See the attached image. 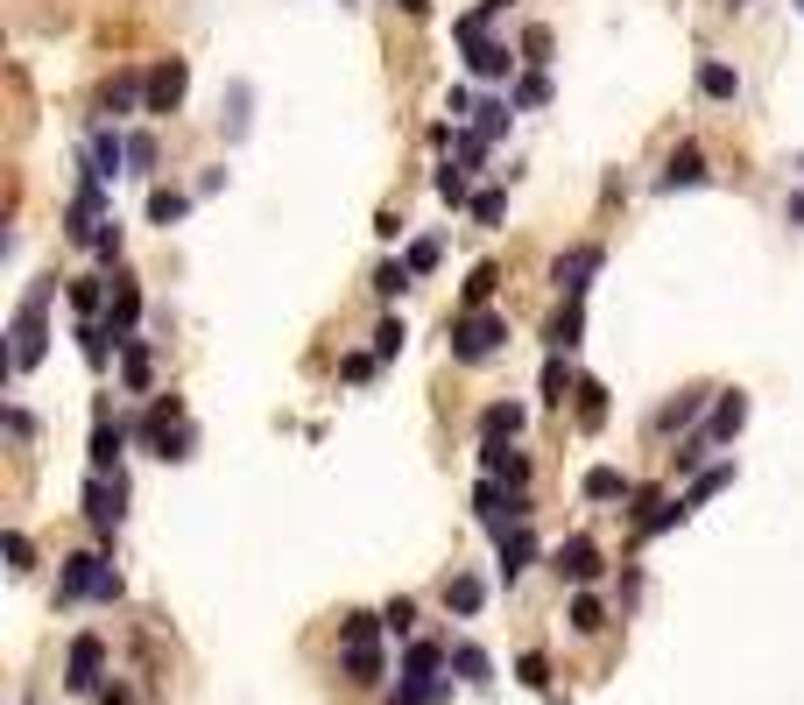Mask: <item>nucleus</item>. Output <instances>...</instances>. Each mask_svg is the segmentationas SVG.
<instances>
[{
    "mask_svg": "<svg viewBox=\"0 0 804 705\" xmlns=\"http://www.w3.org/2000/svg\"><path fill=\"white\" fill-rule=\"evenodd\" d=\"M78 339H85V360H93V367H107V325H78Z\"/></svg>",
    "mask_w": 804,
    "mask_h": 705,
    "instance_id": "nucleus-40",
    "label": "nucleus"
},
{
    "mask_svg": "<svg viewBox=\"0 0 804 705\" xmlns=\"http://www.w3.org/2000/svg\"><path fill=\"white\" fill-rule=\"evenodd\" d=\"M480 430H487L495 445H501V438H515V430H523V410H515V402H495V410L480 416Z\"/></svg>",
    "mask_w": 804,
    "mask_h": 705,
    "instance_id": "nucleus-28",
    "label": "nucleus"
},
{
    "mask_svg": "<svg viewBox=\"0 0 804 705\" xmlns=\"http://www.w3.org/2000/svg\"><path fill=\"white\" fill-rule=\"evenodd\" d=\"M402 339H410V332H402V318H381V332H375V360H395V353H402Z\"/></svg>",
    "mask_w": 804,
    "mask_h": 705,
    "instance_id": "nucleus-37",
    "label": "nucleus"
},
{
    "mask_svg": "<svg viewBox=\"0 0 804 705\" xmlns=\"http://www.w3.org/2000/svg\"><path fill=\"white\" fill-rule=\"evenodd\" d=\"M121 445H127V430L113 424V416H99V424H93V473H113V466H121Z\"/></svg>",
    "mask_w": 804,
    "mask_h": 705,
    "instance_id": "nucleus-14",
    "label": "nucleus"
},
{
    "mask_svg": "<svg viewBox=\"0 0 804 705\" xmlns=\"http://www.w3.org/2000/svg\"><path fill=\"white\" fill-rule=\"evenodd\" d=\"M134 99H148V78H134V71H121V78H113L107 93H99V107H107V113H127Z\"/></svg>",
    "mask_w": 804,
    "mask_h": 705,
    "instance_id": "nucleus-22",
    "label": "nucleus"
},
{
    "mask_svg": "<svg viewBox=\"0 0 804 705\" xmlns=\"http://www.w3.org/2000/svg\"><path fill=\"white\" fill-rule=\"evenodd\" d=\"M438 198L444 205H473L466 198V170H459V162H444V170H438Z\"/></svg>",
    "mask_w": 804,
    "mask_h": 705,
    "instance_id": "nucleus-35",
    "label": "nucleus"
},
{
    "mask_svg": "<svg viewBox=\"0 0 804 705\" xmlns=\"http://www.w3.org/2000/svg\"><path fill=\"white\" fill-rule=\"evenodd\" d=\"M621 494H629V473H614V466L586 473V501H621Z\"/></svg>",
    "mask_w": 804,
    "mask_h": 705,
    "instance_id": "nucleus-26",
    "label": "nucleus"
},
{
    "mask_svg": "<svg viewBox=\"0 0 804 705\" xmlns=\"http://www.w3.org/2000/svg\"><path fill=\"white\" fill-rule=\"evenodd\" d=\"M121 381L127 388H148V347H142V339H127V347H121Z\"/></svg>",
    "mask_w": 804,
    "mask_h": 705,
    "instance_id": "nucleus-31",
    "label": "nucleus"
},
{
    "mask_svg": "<svg viewBox=\"0 0 804 705\" xmlns=\"http://www.w3.org/2000/svg\"><path fill=\"white\" fill-rule=\"evenodd\" d=\"M57 599H121V572H113L99 550H78V558H64Z\"/></svg>",
    "mask_w": 804,
    "mask_h": 705,
    "instance_id": "nucleus-2",
    "label": "nucleus"
},
{
    "mask_svg": "<svg viewBox=\"0 0 804 705\" xmlns=\"http://www.w3.org/2000/svg\"><path fill=\"white\" fill-rule=\"evenodd\" d=\"M42 311H50V282H36V290L22 296V311H14V353H8L14 374H28L42 360V339H50L42 332Z\"/></svg>",
    "mask_w": 804,
    "mask_h": 705,
    "instance_id": "nucleus-3",
    "label": "nucleus"
},
{
    "mask_svg": "<svg viewBox=\"0 0 804 705\" xmlns=\"http://www.w3.org/2000/svg\"><path fill=\"white\" fill-rule=\"evenodd\" d=\"M480 599H487V586H480L473 572H452V579H444V607H452V613H480Z\"/></svg>",
    "mask_w": 804,
    "mask_h": 705,
    "instance_id": "nucleus-19",
    "label": "nucleus"
},
{
    "mask_svg": "<svg viewBox=\"0 0 804 705\" xmlns=\"http://www.w3.org/2000/svg\"><path fill=\"white\" fill-rule=\"evenodd\" d=\"M339 670H346V684H381V613H346V628H339Z\"/></svg>",
    "mask_w": 804,
    "mask_h": 705,
    "instance_id": "nucleus-1",
    "label": "nucleus"
},
{
    "mask_svg": "<svg viewBox=\"0 0 804 705\" xmlns=\"http://www.w3.org/2000/svg\"><path fill=\"white\" fill-rule=\"evenodd\" d=\"M127 162L134 170H156V142H148V134H127Z\"/></svg>",
    "mask_w": 804,
    "mask_h": 705,
    "instance_id": "nucleus-45",
    "label": "nucleus"
},
{
    "mask_svg": "<svg viewBox=\"0 0 804 705\" xmlns=\"http://www.w3.org/2000/svg\"><path fill=\"white\" fill-rule=\"evenodd\" d=\"M698 93H706V99H734V93H741V78L720 64V57H712V64H698Z\"/></svg>",
    "mask_w": 804,
    "mask_h": 705,
    "instance_id": "nucleus-23",
    "label": "nucleus"
},
{
    "mask_svg": "<svg viewBox=\"0 0 804 705\" xmlns=\"http://www.w3.org/2000/svg\"><path fill=\"white\" fill-rule=\"evenodd\" d=\"M698 402H706V396H678V402H670V410L657 416V430H678V424H692V416H698Z\"/></svg>",
    "mask_w": 804,
    "mask_h": 705,
    "instance_id": "nucleus-39",
    "label": "nucleus"
},
{
    "mask_svg": "<svg viewBox=\"0 0 804 705\" xmlns=\"http://www.w3.org/2000/svg\"><path fill=\"white\" fill-rule=\"evenodd\" d=\"M99 670H107V642L78 635V642H71V656H64V684H71V692H99Z\"/></svg>",
    "mask_w": 804,
    "mask_h": 705,
    "instance_id": "nucleus-7",
    "label": "nucleus"
},
{
    "mask_svg": "<svg viewBox=\"0 0 804 705\" xmlns=\"http://www.w3.org/2000/svg\"><path fill=\"white\" fill-rule=\"evenodd\" d=\"M523 57H529V64H544V57H550V28H544V22L523 28Z\"/></svg>",
    "mask_w": 804,
    "mask_h": 705,
    "instance_id": "nucleus-43",
    "label": "nucleus"
},
{
    "mask_svg": "<svg viewBox=\"0 0 804 705\" xmlns=\"http://www.w3.org/2000/svg\"><path fill=\"white\" fill-rule=\"evenodd\" d=\"M71 304H78V311H85V325H107V318H99V311H107V304H113V296H107V290H99V276H85V282H71Z\"/></svg>",
    "mask_w": 804,
    "mask_h": 705,
    "instance_id": "nucleus-25",
    "label": "nucleus"
},
{
    "mask_svg": "<svg viewBox=\"0 0 804 705\" xmlns=\"http://www.w3.org/2000/svg\"><path fill=\"white\" fill-rule=\"evenodd\" d=\"M466 64H473V78H509V42H466Z\"/></svg>",
    "mask_w": 804,
    "mask_h": 705,
    "instance_id": "nucleus-16",
    "label": "nucleus"
},
{
    "mask_svg": "<svg viewBox=\"0 0 804 705\" xmlns=\"http://www.w3.org/2000/svg\"><path fill=\"white\" fill-rule=\"evenodd\" d=\"M375 290H381V296L410 290V262H381V268H375Z\"/></svg>",
    "mask_w": 804,
    "mask_h": 705,
    "instance_id": "nucleus-38",
    "label": "nucleus"
},
{
    "mask_svg": "<svg viewBox=\"0 0 804 705\" xmlns=\"http://www.w3.org/2000/svg\"><path fill=\"white\" fill-rule=\"evenodd\" d=\"M797 8H804V0H797Z\"/></svg>",
    "mask_w": 804,
    "mask_h": 705,
    "instance_id": "nucleus-53",
    "label": "nucleus"
},
{
    "mask_svg": "<svg viewBox=\"0 0 804 705\" xmlns=\"http://www.w3.org/2000/svg\"><path fill=\"white\" fill-rule=\"evenodd\" d=\"M452 670H459L466 684H495V664H487L480 642H459V649H452Z\"/></svg>",
    "mask_w": 804,
    "mask_h": 705,
    "instance_id": "nucleus-21",
    "label": "nucleus"
},
{
    "mask_svg": "<svg viewBox=\"0 0 804 705\" xmlns=\"http://www.w3.org/2000/svg\"><path fill=\"white\" fill-rule=\"evenodd\" d=\"M184 85H191L184 57H162V64L148 71V113H176L184 107Z\"/></svg>",
    "mask_w": 804,
    "mask_h": 705,
    "instance_id": "nucleus-8",
    "label": "nucleus"
},
{
    "mask_svg": "<svg viewBox=\"0 0 804 705\" xmlns=\"http://www.w3.org/2000/svg\"><path fill=\"white\" fill-rule=\"evenodd\" d=\"M509 107H515V99H480V107H473V134H480V142H495V134L509 127Z\"/></svg>",
    "mask_w": 804,
    "mask_h": 705,
    "instance_id": "nucleus-24",
    "label": "nucleus"
},
{
    "mask_svg": "<svg viewBox=\"0 0 804 705\" xmlns=\"http://www.w3.org/2000/svg\"><path fill=\"white\" fill-rule=\"evenodd\" d=\"M495 282H501V268H495V262H480V268H473V276H466V311H487Z\"/></svg>",
    "mask_w": 804,
    "mask_h": 705,
    "instance_id": "nucleus-30",
    "label": "nucleus"
},
{
    "mask_svg": "<svg viewBox=\"0 0 804 705\" xmlns=\"http://www.w3.org/2000/svg\"><path fill=\"white\" fill-rule=\"evenodd\" d=\"M558 579H572V586H593V579H600V550H593V536H564V544H558Z\"/></svg>",
    "mask_w": 804,
    "mask_h": 705,
    "instance_id": "nucleus-10",
    "label": "nucleus"
},
{
    "mask_svg": "<svg viewBox=\"0 0 804 705\" xmlns=\"http://www.w3.org/2000/svg\"><path fill=\"white\" fill-rule=\"evenodd\" d=\"M480 466H487V479H509V487H523V479H529V459H515L509 445H495V438L480 445Z\"/></svg>",
    "mask_w": 804,
    "mask_h": 705,
    "instance_id": "nucleus-15",
    "label": "nucleus"
},
{
    "mask_svg": "<svg viewBox=\"0 0 804 705\" xmlns=\"http://www.w3.org/2000/svg\"><path fill=\"white\" fill-rule=\"evenodd\" d=\"M578 332H586V311H578V296H564V311L550 318V347L572 353V347H578Z\"/></svg>",
    "mask_w": 804,
    "mask_h": 705,
    "instance_id": "nucleus-20",
    "label": "nucleus"
},
{
    "mask_svg": "<svg viewBox=\"0 0 804 705\" xmlns=\"http://www.w3.org/2000/svg\"><path fill=\"white\" fill-rule=\"evenodd\" d=\"M121 162H127V142L113 127H99L93 148H85V170H93V177H121Z\"/></svg>",
    "mask_w": 804,
    "mask_h": 705,
    "instance_id": "nucleus-12",
    "label": "nucleus"
},
{
    "mask_svg": "<svg viewBox=\"0 0 804 705\" xmlns=\"http://www.w3.org/2000/svg\"><path fill=\"white\" fill-rule=\"evenodd\" d=\"M501 339H509V318H495V311H466V318L452 325V360L480 367V360L501 353Z\"/></svg>",
    "mask_w": 804,
    "mask_h": 705,
    "instance_id": "nucleus-5",
    "label": "nucleus"
},
{
    "mask_svg": "<svg viewBox=\"0 0 804 705\" xmlns=\"http://www.w3.org/2000/svg\"><path fill=\"white\" fill-rule=\"evenodd\" d=\"M791 227H804V191H797V198H791Z\"/></svg>",
    "mask_w": 804,
    "mask_h": 705,
    "instance_id": "nucleus-51",
    "label": "nucleus"
},
{
    "mask_svg": "<svg viewBox=\"0 0 804 705\" xmlns=\"http://www.w3.org/2000/svg\"><path fill=\"white\" fill-rule=\"evenodd\" d=\"M564 388H578V381H572V367H564L558 353H550V360H544V396H550V402H564Z\"/></svg>",
    "mask_w": 804,
    "mask_h": 705,
    "instance_id": "nucleus-36",
    "label": "nucleus"
},
{
    "mask_svg": "<svg viewBox=\"0 0 804 705\" xmlns=\"http://www.w3.org/2000/svg\"><path fill=\"white\" fill-rule=\"evenodd\" d=\"M501 212H509V198H501V191H480V198H473V219H480V227H495Z\"/></svg>",
    "mask_w": 804,
    "mask_h": 705,
    "instance_id": "nucleus-42",
    "label": "nucleus"
},
{
    "mask_svg": "<svg viewBox=\"0 0 804 705\" xmlns=\"http://www.w3.org/2000/svg\"><path fill=\"white\" fill-rule=\"evenodd\" d=\"M184 212H191L184 191H148V219H156V227H176Z\"/></svg>",
    "mask_w": 804,
    "mask_h": 705,
    "instance_id": "nucleus-27",
    "label": "nucleus"
},
{
    "mask_svg": "<svg viewBox=\"0 0 804 705\" xmlns=\"http://www.w3.org/2000/svg\"><path fill=\"white\" fill-rule=\"evenodd\" d=\"M600 268V247H572V254H558V268H550V282H558L564 296H586V276Z\"/></svg>",
    "mask_w": 804,
    "mask_h": 705,
    "instance_id": "nucleus-11",
    "label": "nucleus"
},
{
    "mask_svg": "<svg viewBox=\"0 0 804 705\" xmlns=\"http://www.w3.org/2000/svg\"><path fill=\"white\" fill-rule=\"evenodd\" d=\"M727 479H734V466H706V473L692 479V494H684V508H698V501H706V494H720Z\"/></svg>",
    "mask_w": 804,
    "mask_h": 705,
    "instance_id": "nucleus-33",
    "label": "nucleus"
},
{
    "mask_svg": "<svg viewBox=\"0 0 804 705\" xmlns=\"http://www.w3.org/2000/svg\"><path fill=\"white\" fill-rule=\"evenodd\" d=\"M410 613H416V607H410V599H389V613H381V621H389V628H395V635H402V628H410Z\"/></svg>",
    "mask_w": 804,
    "mask_h": 705,
    "instance_id": "nucleus-49",
    "label": "nucleus"
},
{
    "mask_svg": "<svg viewBox=\"0 0 804 705\" xmlns=\"http://www.w3.org/2000/svg\"><path fill=\"white\" fill-rule=\"evenodd\" d=\"M438 254H444V247L424 233V240H410V254H402V262H410V276H430V268H438Z\"/></svg>",
    "mask_w": 804,
    "mask_h": 705,
    "instance_id": "nucleus-34",
    "label": "nucleus"
},
{
    "mask_svg": "<svg viewBox=\"0 0 804 705\" xmlns=\"http://www.w3.org/2000/svg\"><path fill=\"white\" fill-rule=\"evenodd\" d=\"M121 501H127L121 473H93V479H85V522H93L99 536H113V530H121Z\"/></svg>",
    "mask_w": 804,
    "mask_h": 705,
    "instance_id": "nucleus-6",
    "label": "nucleus"
},
{
    "mask_svg": "<svg viewBox=\"0 0 804 705\" xmlns=\"http://www.w3.org/2000/svg\"><path fill=\"white\" fill-rule=\"evenodd\" d=\"M395 8H402V14H430V0H395Z\"/></svg>",
    "mask_w": 804,
    "mask_h": 705,
    "instance_id": "nucleus-50",
    "label": "nucleus"
},
{
    "mask_svg": "<svg viewBox=\"0 0 804 705\" xmlns=\"http://www.w3.org/2000/svg\"><path fill=\"white\" fill-rule=\"evenodd\" d=\"M339 374H346V381H367V374H375V353H346V360H339Z\"/></svg>",
    "mask_w": 804,
    "mask_h": 705,
    "instance_id": "nucleus-46",
    "label": "nucleus"
},
{
    "mask_svg": "<svg viewBox=\"0 0 804 705\" xmlns=\"http://www.w3.org/2000/svg\"><path fill=\"white\" fill-rule=\"evenodd\" d=\"M438 664H444V649L438 642H410V656H402V678H395V705H430L438 698Z\"/></svg>",
    "mask_w": 804,
    "mask_h": 705,
    "instance_id": "nucleus-4",
    "label": "nucleus"
},
{
    "mask_svg": "<svg viewBox=\"0 0 804 705\" xmlns=\"http://www.w3.org/2000/svg\"><path fill=\"white\" fill-rule=\"evenodd\" d=\"M572 628H578V635H600V628H607L600 593H578V599H572Z\"/></svg>",
    "mask_w": 804,
    "mask_h": 705,
    "instance_id": "nucleus-29",
    "label": "nucleus"
},
{
    "mask_svg": "<svg viewBox=\"0 0 804 705\" xmlns=\"http://www.w3.org/2000/svg\"><path fill=\"white\" fill-rule=\"evenodd\" d=\"M529 558H536L529 530H509V536H501V579H509V586H515V579L529 572Z\"/></svg>",
    "mask_w": 804,
    "mask_h": 705,
    "instance_id": "nucleus-18",
    "label": "nucleus"
},
{
    "mask_svg": "<svg viewBox=\"0 0 804 705\" xmlns=\"http://www.w3.org/2000/svg\"><path fill=\"white\" fill-rule=\"evenodd\" d=\"M544 99H550V78H544V71H529V78L515 85V107H544Z\"/></svg>",
    "mask_w": 804,
    "mask_h": 705,
    "instance_id": "nucleus-41",
    "label": "nucleus"
},
{
    "mask_svg": "<svg viewBox=\"0 0 804 705\" xmlns=\"http://www.w3.org/2000/svg\"><path fill=\"white\" fill-rule=\"evenodd\" d=\"M233 134H247V85H233V120H227Z\"/></svg>",
    "mask_w": 804,
    "mask_h": 705,
    "instance_id": "nucleus-48",
    "label": "nucleus"
},
{
    "mask_svg": "<svg viewBox=\"0 0 804 705\" xmlns=\"http://www.w3.org/2000/svg\"><path fill=\"white\" fill-rule=\"evenodd\" d=\"M657 184H663V191H692V184H706V156H698V148H678V156L663 162Z\"/></svg>",
    "mask_w": 804,
    "mask_h": 705,
    "instance_id": "nucleus-13",
    "label": "nucleus"
},
{
    "mask_svg": "<svg viewBox=\"0 0 804 705\" xmlns=\"http://www.w3.org/2000/svg\"><path fill=\"white\" fill-rule=\"evenodd\" d=\"M741 424H748V396H741V388H727V396H720V410H712V445H727Z\"/></svg>",
    "mask_w": 804,
    "mask_h": 705,
    "instance_id": "nucleus-17",
    "label": "nucleus"
},
{
    "mask_svg": "<svg viewBox=\"0 0 804 705\" xmlns=\"http://www.w3.org/2000/svg\"><path fill=\"white\" fill-rule=\"evenodd\" d=\"M99 705H134V698H127V692H107V698H99Z\"/></svg>",
    "mask_w": 804,
    "mask_h": 705,
    "instance_id": "nucleus-52",
    "label": "nucleus"
},
{
    "mask_svg": "<svg viewBox=\"0 0 804 705\" xmlns=\"http://www.w3.org/2000/svg\"><path fill=\"white\" fill-rule=\"evenodd\" d=\"M572 396H578V424H600V416H607V388L600 381H578Z\"/></svg>",
    "mask_w": 804,
    "mask_h": 705,
    "instance_id": "nucleus-32",
    "label": "nucleus"
},
{
    "mask_svg": "<svg viewBox=\"0 0 804 705\" xmlns=\"http://www.w3.org/2000/svg\"><path fill=\"white\" fill-rule=\"evenodd\" d=\"M8 558H14V572H28V564H36V550H28L22 530H8Z\"/></svg>",
    "mask_w": 804,
    "mask_h": 705,
    "instance_id": "nucleus-47",
    "label": "nucleus"
},
{
    "mask_svg": "<svg viewBox=\"0 0 804 705\" xmlns=\"http://www.w3.org/2000/svg\"><path fill=\"white\" fill-rule=\"evenodd\" d=\"M134 318H142V282H134V276H113V304H107L113 347H127V339H134Z\"/></svg>",
    "mask_w": 804,
    "mask_h": 705,
    "instance_id": "nucleus-9",
    "label": "nucleus"
},
{
    "mask_svg": "<svg viewBox=\"0 0 804 705\" xmlns=\"http://www.w3.org/2000/svg\"><path fill=\"white\" fill-rule=\"evenodd\" d=\"M515 670H523V684H529V692H544V684H550V664H544V656H523V664H515Z\"/></svg>",
    "mask_w": 804,
    "mask_h": 705,
    "instance_id": "nucleus-44",
    "label": "nucleus"
}]
</instances>
